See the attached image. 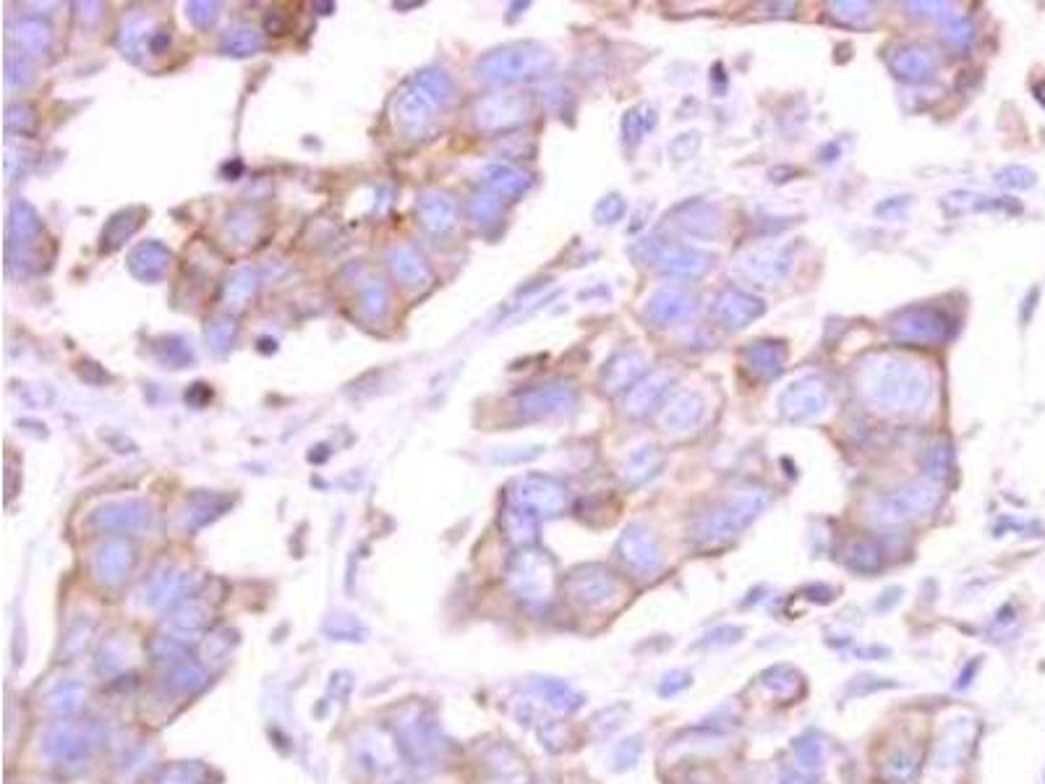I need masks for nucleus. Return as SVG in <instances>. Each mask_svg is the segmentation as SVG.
<instances>
[{
  "label": "nucleus",
  "mask_w": 1045,
  "mask_h": 784,
  "mask_svg": "<svg viewBox=\"0 0 1045 784\" xmlns=\"http://www.w3.org/2000/svg\"><path fill=\"white\" fill-rule=\"evenodd\" d=\"M264 45V37L251 27H233L223 34L220 48L228 55H251L259 53Z\"/></svg>",
  "instance_id": "nucleus-37"
},
{
  "label": "nucleus",
  "mask_w": 1045,
  "mask_h": 784,
  "mask_svg": "<svg viewBox=\"0 0 1045 784\" xmlns=\"http://www.w3.org/2000/svg\"><path fill=\"white\" fill-rule=\"evenodd\" d=\"M763 507H766V494L761 489H745L740 494H732L727 502L711 507L695 521L693 539L701 547H722V544L735 539L748 523L756 521Z\"/></svg>",
  "instance_id": "nucleus-3"
},
{
  "label": "nucleus",
  "mask_w": 1045,
  "mask_h": 784,
  "mask_svg": "<svg viewBox=\"0 0 1045 784\" xmlns=\"http://www.w3.org/2000/svg\"><path fill=\"white\" fill-rule=\"evenodd\" d=\"M829 403V385L816 374H808V377L795 379L792 385L784 387L779 400H776V408L787 421H810L826 413Z\"/></svg>",
  "instance_id": "nucleus-8"
},
{
  "label": "nucleus",
  "mask_w": 1045,
  "mask_h": 784,
  "mask_svg": "<svg viewBox=\"0 0 1045 784\" xmlns=\"http://www.w3.org/2000/svg\"><path fill=\"white\" fill-rule=\"evenodd\" d=\"M142 215V210H126L121 215H115L108 223V228H105V233H102V249L115 251L126 238L134 236L136 228L142 225Z\"/></svg>",
  "instance_id": "nucleus-34"
},
{
  "label": "nucleus",
  "mask_w": 1045,
  "mask_h": 784,
  "mask_svg": "<svg viewBox=\"0 0 1045 784\" xmlns=\"http://www.w3.org/2000/svg\"><path fill=\"white\" fill-rule=\"evenodd\" d=\"M416 212L421 228H424L426 233H432V236L447 233V230L455 225V220H458V207H455V202H452L447 194H439V191H426V194L418 196Z\"/></svg>",
  "instance_id": "nucleus-19"
},
{
  "label": "nucleus",
  "mask_w": 1045,
  "mask_h": 784,
  "mask_svg": "<svg viewBox=\"0 0 1045 784\" xmlns=\"http://www.w3.org/2000/svg\"><path fill=\"white\" fill-rule=\"evenodd\" d=\"M32 123H34V115H32V110L27 108V105H16V108H8V115H6L8 131H19V134H24V131L32 129Z\"/></svg>",
  "instance_id": "nucleus-49"
},
{
  "label": "nucleus",
  "mask_w": 1045,
  "mask_h": 784,
  "mask_svg": "<svg viewBox=\"0 0 1045 784\" xmlns=\"http://www.w3.org/2000/svg\"><path fill=\"white\" fill-rule=\"evenodd\" d=\"M675 223L690 238H714L722 233V212L708 202H685L675 210Z\"/></svg>",
  "instance_id": "nucleus-20"
},
{
  "label": "nucleus",
  "mask_w": 1045,
  "mask_h": 784,
  "mask_svg": "<svg viewBox=\"0 0 1045 784\" xmlns=\"http://www.w3.org/2000/svg\"><path fill=\"white\" fill-rule=\"evenodd\" d=\"M510 497L515 507L531 515H560L567 505L565 484L541 474H528L515 481Z\"/></svg>",
  "instance_id": "nucleus-10"
},
{
  "label": "nucleus",
  "mask_w": 1045,
  "mask_h": 784,
  "mask_svg": "<svg viewBox=\"0 0 1045 784\" xmlns=\"http://www.w3.org/2000/svg\"><path fill=\"white\" fill-rule=\"evenodd\" d=\"M204 338H207V345H209V351L217 353V356H223V353H228L233 345H236V338H238V327L236 322L230 317H212L207 322V330H204Z\"/></svg>",
  "instance_id": "nucleus-36"
},
{
  "label": "nucleus",
  "mask_w": 1045,
  "mask_h": 784,
  "mask_svg": "<svg viewBox=\"0 0 1045 784\" xmlns=\"http://www.w3.org/2000/svg\"><path fill=\"white\" fill-rule=\"evenodd\" d=\"M672 385H675V374L669 369H656V372L646 374L625 395V413L633 419H643L648 413H654V408L661 406V400Z\"/></svg>",
  "instance_id": "nucleus-15"
},
{
  "label": "nucleus",
  "mask_w": 1045,
  "mask_h": 784,
  "mask_svg": "<svg viewBox=\"0 0 1045 784\" xmlns=\"http://www.w3.org/2000/svg\"><path fill=\"white\" fill-rule=\"evenodd\" d=\"M552 66L554 55L547 48L523 42V45H507L484 55L476 71H479V79L489 84H515L544 76Z\"/></svg>",
  "instance_id": "nucleus-4"
},
{
  "label": "nucleus",
  "mask_w": 1045,
  "mask_h": 784,
  "mask_svg": "<svg viewBox=\"0 0 1045 784\" xmlns=\"http://www.w3.org/2000/svg\"><path fill=\"white\" fill-rule=\"evenodd\" d=\"M829 11L831 16H834L836 21H842V24H868L870 19H873V6L870 3H850V0H844V3H829Z\"/></svg>",
  "instance_id": "nucleus-41"
},
{
  "label": "nucleus",
  "mask_w": 1045,
  "mask_h": 784,
  "mask_svg": "<svg viewBox=\"0 0 1045 784\" xmlns=\"http://www.w3.org/2000/svg\"><path fill=\"white\" fill-rule=\"evenodd\" d=\"M967 727H970V722H965V719L946 727L944 735H941V740H938L936 745V753H933V766H936V769H951V766H957L959 761L965 758V753L970 751Z\"/></svg>",
  "instance_id": "nucleus-28"
},
{
  "label": "nucleus",
  "mask_w": 1045,
  "mask_h": 784,
  "mask_svg": "<svg viewBox=\"0 0 1045 784\" xmlns=\"http://www.w3.org/2000/svg\"><path fill=\"white\" fill-rule=\"evenodd\" d=\"M688 685H690L688 672H669V675H664V680L659 683V693L661 696H675V693L685 690Z\"/></svg>",
  "instance_id": "nucleus-51"
},
{
  "label": "nucleus",
  "mask_w": 1045,
  "mask_h": 784,
  "mask_svg": "<svg viewBox=\"0 0 1045 784\" xmlns=\"http://www.w3.org/2000/svg\"><path fill=\"white\" fill-rule=\"evenodd\" d=\"M531 115V100L520 92H497V95H486L484 100L476 102L473 108V121L481 131H502L513 129L523 123Z\"/></svg>",
  "instance_id": "nucleus-11"
},
{
  "label": "nucleus",
  "mask_w": 1045,
  "mask_h": 784,
  "mask_svg": "<svg viewBox=\"0 0 1045 784\" xmlns=\"http://www.w3.org/2000/svg\"><path fill=\"white\" fill-rule=\"evenodd\" d=\"M617 552H620L622 562L627 568L638 575H654L661 570V547L659 539L654 536V531L643 523H633V526L625 528V534L620 536V544H617Z\"/></svg>",
  "instance_id": "nucleus-13"
},
{
  "label": "nucleus",
  "mask_w": 1045,
  "mask_h": 784,
  "mask_svg": "<svg viewBox=\"0 0 1045 784\" xmlns=\"http://www.w3.org/2000/svg\"><path fill=\"white\" fill-rule=\"evenodd\" d=\"M450 95L452 84L445 71L426 68V71L413 76L411 82L400 89L398 100H395V121L403 129V134L411 139H421L429 134L439 113L450 102Z\"/></svg>",
  "instance_id": "nucleus-2"
},
{
  "label": "nucleus",
  "mask_w": 1045,
  "mask_h": 784,
  "mask_svg": "<svg viewBox=\"0 0 1045 784\" xmlns=\"http://www.w3.org/2000/svg\"><path fill=\"white\" fill-rule=\"evenodd\" d=\"M944 37L951 42V45H965V42L970 40V24H967L965 19H957V21L951 19V24L946 27Z\"/></svg>",
  "instance_id": "nucleus-52"
},
{
  "label": "nucleus",
  "mask_w": 1045,
  "mask_h": 784,
  "mask_svg": "<svg viewBox=\"0 0 1045 784\" xmlns=\"http://www.w3.org/2000/svg\"><path fill=\"white\" fill-rule=\"evenodd\" d=\"M627 210V204L622 202L620 196L614 194V196H604L599 204H596V210H594V217H596V223L601 225H607V223H617L622 215H625Z\"/></svg>",
  "instance_id": "nucleus-48"
},
{
  "label": "nucleus",
  "mask_w": 1045,
  "mask_h": 784,
  "mask_svg": "<svg viewBox=\"0 0 1045 784\" xmlns=\"http://www.w3.org/2000/svg\"><path fill=\"white\" fill-rule=\"evenodd\" d=\"M907 8H912V14L920 16H946L951 11V6H946V3H907Z\"/></svg>",
  "instance_id": "nucleus-53"
},
{
  "label": "nucleus",
  "mask_w": 1045,
  "mask_h": 784,
  "mask_svg": "<svg viewBox=\"0 0 1045 784\" xmlns=\"http://www.w3.org/2000/svg\"><path fill=\"white\" fill-rule=\"evenodd\" d=\"M884 777L891 779L894 784H910L920 771V761H917L915 753L910 751H897L891 753L884 761Z\"/></svg>",
  "instance_id": "nucleus-39"
},
{
  "label": "nucleus",
  "mask_w": 1045,
  "mask_h": 784,
  "mask_svg": "<svg viewBox=\"0 0 1045 784\" xmlns=\"http://www.w3.org/2000/svg\"><path fill=\"white\" fill-rule=\"evenodd\" d=\"M661 466H664V455L659 453V447L643 445L627 455L625 466H622V479H625L630 487H638V484H643V481L659 474Z\"/></svg>",
  "instance_id": "nucleus-30"
},
{
  "label": "nucleus",
  "mask_w": 1045,
  "mask_h": 784,
  "mask_svg": "<svg viewBox=\"0 0 1045 784\" xmlns=\"http://www.w3.org/2000/svg\"><path fill=\"white\" fill-rule=\"evenodd\" d=\"M186 14L194 21V27L209 29L215 27L217 16H220V6L217 3H207V0H194L186 6Z\"/></svg>",
  "instance_id": "nucleus-47"
},
{
  "label": "nucleus",
  "mask_w": 1045,
  "mask_h": 784,
  "mask_svg": "<svg viewBox=\"0 0 1045 784\" xmlns=\"http://www.w3.org/2000/svg\"><path fill=\"white\" fill-rule=\"evenodd\" d=\"M763 314V301L740 288H724L714 298V317L729 330H742Z\"/></svg>",
  "instance_id": "nucleus-16"
},
{
  "label": "nucleus",
  "mask_w": 1045,
  "mask_h": 784,
  "mask_svg": "<svg viewBox=\"0 0 1045 784\" xmlns=\"http://www.w3.org/2000/svg\"><path fill=\"white\" fill-rule=\"evenodd\" d=\"M795 756H797V771H805V774H816V769L821 766V745L810 737H803L795 743Z\"/></svg>",
  "instance_id": "nucleus-44"
},
{
  "label": "nucleus",
  "mask_w": 1045,
  "mask_h": 784,
  "mask_svg": "<svg viewBox=\"0 0 1045 784\" xmlns=\"http://www.w3.org/2000/svg\"><path fill=\"white\" fill-rule=\"evenodd\" d=\"M857 392L884 416H917L931 403L933 377L902 353H870L857 366Z\"/></svg>",
  "instance_id": "nucleus-1"
},
{
  "label": "nucleus",
  "mask_w": 1045,
  "mask_h": 784,
  "mask_svg": "<svg viewBox=\"0 0 1045 784\" xmlns=\"http://www.w3.org/2000/svg\"><path fill=\"white\" fill-rule=\"evenodd\" d=\"M11 40H14L16 48L24 50L27 55H40L50 50L53 32H50V27L42 19L27 16V19H19L14 27H11Z\"/></svg>",
  "instance_id": "nucleus-29"
},
{
  "label": "nucleus",
  "mask_w": 1045,
  "mask_h": 784,
  "mask_svg": "<svg viewBox=\"0 0 1045 784\" xmlns=\"http://www.w3.org/2000/svg\"><path fill=\"white\" fill-rule=\"evenodd\" d=\"M257 288H259L257 270L243 267V270H238L236 275L228 280V285H225V306H228V309H243V306L249 304L251 298H254Z\"/></svg>",
  "instance_id": "nucleus-33"
},
{
  "label": "nucleus",
  "mask_w": 1045,
  "mask_h": 784,
  "mask_svg": "<svg viewBox=\"0 0 1045 784\" xmlns=\"http://www.w3.org/2000/svg\"><path fill=\"white\" fill-rule=\"evenodd\" d=\"M507 526H510V534L518 541H528L536 536V518H533L531 513H526V510H520V507L510 510Z\"/></svg>",
  "instance_id": "nucleus-46"
},
{
  "label": "nucleus",
  "mask_w": 1045,
  "mask_h": 784,
  "mask_svg": "<svg viewBox=\"0 0 1045 784\" xmlns=\"http://www.w3.org/2000/svg\"><path fill=\"white\" fill-rule=\"evenodd\" d=\"M40 233L42 225L37 212L27 202H16L11 207V217H8V251L34 246Z\"/></svg>",
  "instance_id": "nucleus-25"
},
{
  "label": "nucleus",
  "mask_w": 1045,
  "mask_h": 784,
  "mask_svg": "<svg viewBox=\"0 0 1045 784\" xmlns=\"http://www.w3.org/2000/svg\"><path fill=\"white\" fill-rule=\"evenodd\" d=\"M29 82V66L21 58L8 55L6 61V84L8 87H24Z\"/></svg>",
  "instance_id": "nucleus-50"
},
{
  "label": "nucleus",
  "mask_w": 1045,
  "mask_h": 784,
  "mask_svg": "<svg viewBox=\"0 0 1045 784\" xmlns=\"http://www.w3.org/2000/svg\"><path fill=\"white\" fill-rule=\"evenodd\" d=\"M168 45H170V34L165 32V29H157L155 37H152V42H149V53H155V55L165 53Z\"/></svg>",
  "instance_id": "nucleus-54"
},
{
  "label": "nucleus",
  "mask_w": 1045,
  "mask_h": 784,
  "mask_svg": "<svg viewBox=\"0 0 1045 784\" xmlns=\"http://www.w3.org/2000/svg\"><path fill=\"white\" fill-rule=\"evenodd\" d=\"M925 468L933 479H944L951 468V450L946 442H936V445L928 450V458H925Z\"/></svg>",
  "instance_id": "nucleus-45"
},
{
  "label": "nucleus",
  "mask_w": 1045,
  "mask_h": 784,
  "mask_svg": "<svg viewBox=\"0 0 1045 784\" xmlns=\"http://www.w3.org/2000/svg\"><path fill=\"white\" fill-rule=\"evenodd\" d=\"M703 413H706V408H703V400L698 398L695 392L682 390V392H677V395H672V398L661 406L659 426L669 434L693 432L695 426L701 424Z\"/></svg>",
  "instance_id": "nucleus-18"
},
{
  "label": "nucleus",
  "mask_w": 1045,
  "mask_h": 784,
  "mask_svg": "<svg viewBox=\"0 0 1045 784\" xmlns=\"http://www.w3.org/2000/svg\"><path fill=\"white\" fill-rule=\"evenodd\" d=\"M643 377H646L643 356L633 348H625V351L614 353L612 361L607 364V369L601 374V387L607 392H620L625 387H633Z\"/></svg>",
  "instance_id": "nucleus-22"
},
{
  "label": "nucleus",
  "mask_w": 1045,
  "mask_h": 784,
  "mask_svg": "<svg viewBox=\"0 0 1045 784\" xmlns=\"http://www.w3.org/2000/svg\"><path fill=\"white\" fill-rule=\"evenodd\" d=\"M792 264V246L766 244L740 254L735 270L761 285H776L792 272Z\"/></svg>",
  "instance_id": "nucleus-12"
},
{
  "label": "nucleus",
  "mask_w": 1045,
  "mask_h": 784,
  "mask_svg": "<svg viewBox=\"0 0 1045 784\" xmlns=\"http://www.w3.org/2000/svg\"><path fill=\"white\" fill-rule=\"evenodd\" d=\"M361 306H364L366 317L377 319L385 314L387 309V288L382 280H369V283L361 288Z\"/></svg>",
  "instance_id": "nucleus-42"
},
{
  "label": "nucleus",
  "mask_w": 1045,
  "mask_h": 784,
  "mask_svg": "<svg viewBox=\"0 0 1045 784\" xmlns=\"http://www.w3.org/2000/svg\"><path fill=\"white\" fill-rule=\"evenodd\" d=\"M97 518L108 528H142L149 521V510L142 502H118L102 507Z\"/></svg>",
  "instance_id": "nucleus-32"
},
{
  "label": "nucleus",
  "mask_w": 1045,
  "mask_h": 784,
  "mask_svg": "<svg viewBox=\"0 0 1045 784\" xmlns=\"http://www.w3.org/2000/svg\"><path fill=\"white\" fill-rule=\"evenodd\" d=\"M578 403V392L573 382L565 379H554L547 385H536L531 390L520 392L515 400V411L523 419H549V416H565Z\"/></svg>",
  "instance_id": "nucleus-9"
},
{
  "label": "nucleus",
  "mask_w": 1045,
  "mask_h": 784,
  "mask_svg": "<svg viewBox=\"0 0 1045 784\" xmlns=\"http://www.w3.org/2000/svg\"><path fill=\"white\" fill-rule=\"evenodd\" d=\"M844 562L857 573H876L881 568V549L873 541H852L844 552Z\"/></svg>",
  "instance_id": "nucleus-38"
},
{
  "label": "nucleus",
  "mask_w": 1045,
  "mask_h": 784,
  "mask_svg": "<svg viewBox=\"0 0 1045 784\" xmlns=\"http://www.w3.org/2000/svg\"><path fill=\"white\" fill-rule=\"evenodd\" d=\"M390 267L392 272H395V278L403 280L405 285H421V283H429V267H426V262L421 257H418L416 251L408 249V246H403V249H395L390 254Z\"/></svg>",
  "instance_id": "nucleus-31"
},
{
  "label": "nucleus",
  "mask_w": 1045,
  "mask_h": 784,
  "mask_svg": "<svg viewBox=\"0 0 1045 784\" xmlns=\"http://www.w3.org/2000/svg\"><path fill=\"white\" fill-rule=\"evenodd\" d=\"M742 364L753 377L774 379L787 364V348L776 340H753L742 351Z\"/></svg>",
  "instance_id": "nucleus-21"
},
{
  "label": "nucleus",
  "mask_w": 1045,
  "mask_h": 784,
  "mask_svg": "<svg viewBox=\"0 0 1045 784\" xmlns=\"http://www.w3.org/2000/svg\"><path fill=\"white\" fill-rule=\"evenodd\" d=\"M157 351H160V359L168 366H173V369H181V366H186L194 359V351L181 338L162 340V345H157Z\"/></svg>",
  "instance_id": "nucleus-43"
},
{
  "label": "nucleus",
  "mask_w": 1045,
  "mask_h": 784,
  "mask_svg": "<svg viewBox=\"0 0 1045 784\" xmlns=\"http://www.w3.org/2000/svg\"><path fill=\"white\" fill-rule=\"evenodd\" d=\"M267 29H277V34H285L288 32V24L277 19V14H272V16H267Z\"/></svg>",
  "instance_id": "nucleus-55"
},
{
  "label": "nucleus",
  "mask_w": 1045,
  "mask_h": 784,
  "mask_svg": "<svg viewBox=\"0 0 1045 784\" xmlns=\"http://www.w3.org/2000/svg\"><path fill=\"white\" fill-rule=\"evenodd\" d=\"M155 19L144 11H136L123 19L121 32H118V45H121L123 55H129L131 61H139V53L144 50V45L149 48V42L155 37Z\"/></svg>",
  "instance_id": "nucleus-26"
},
{
  "label": "nucleus",
  "mask_w": 1045,
  "mask_h": 784,
  "mask_svg": "<svg viewBox=\"0 0 1045 784\" xmlns=\"http://www.w3.org/2000/svg\"><path fill=\"white\" fill-rule=\"evenodd\" d=\"M170 267V251L160 241H147V244L136 246L129 257V270L134 278L144 283H155L160 280Z\"/></svg>",
  "instance_id": "nucleus-24"
},
{
  "label": "nucleus",
  "mask_w": 1045,
  "mask_h": 784,
  "mask_svg": "<svg viewBox=\"0 0 1045 784\" xmlns=\"http://www.w3.org/2000/svg\"><path fill=\"white\" fill-rule=\"evenodd\" d=\"M481 176H484L486 189L494 191V194L502 196V199H515V196H520L531 186V176H528V173H523L520 168L507 163L486 165Z\"/></svg>",
  "instance_id": "nucleus-27"
},
{
  "label": "nucleus",
  "mask_w": 1045,
  "mask_h": 784,
  "mask_svg": "<svg viewBox=\"0 0 1045 784\" xmlns=\"http://www.w3.org/2000/svg\"><path fill=\"white\" fill-rule=\"evenodd\" d=\"M695 306H698L695 298L685 288L669 285V288H659V291L648 296L643 317H646L648 325L672 327L693 317Z\"/></svg>",
  "instance_id": "nucleus-14"
},
{
  "label": "nucleus",
  "mask_w": 1045,
  "mask_h": 784,
  "mask_svg": "<svg viewBox=\"0 0 1045 784\" xmlns=\"http://www.w3.org/2000/svg\"><path fill=\"white\" fill-rule=\"evenodd\" d=\"M763 685L779 693L782 698H789L795 696L797 688H800V675L792 667L782 664V667H771L769 672H763Z\"/></svg>",
  "instance_id": "nucleus-40"
},
{
  "label": "nucleus",
  "mask_w": 1045,
  "mask_h": 784,
  "mask_svg": "<svg viewBox=\"0 0 1045 784\" xmlns=\"http://www.w3.org/2000/svg\"><path fill=\"white\" fill-rule=\"evenodd\" d=\"M633 254L651 270L675 275V278H701L711 270V254L695 249V246L667 241V238H643L641 244L633 249Z\"/></svg>",
  "instance_id": "nucleus-5"
},
{
  "label": "nucleus",
  "mask_w": 1045,
  "mask_h": 784,
  "mask_svg": "<svg viewBox=\"0 0 1045 784\" xmlns=\"http://www.w3.org/2000/svg\"><path fill=\"white\" fill-rule=\"evenodd\" d=\"M468 215H471L473 225L476 228H489L499 220L502 215V196H497L494 191H476L468 202Z\"/></svg>",
  "instance_id": "nucleus-35"
},
{
  "label": "nucleus",
  "mask_w": 1045,
  "mask_h": 784,
  "mask_svg": "<svg viewBox=\"0 0 1045 784\" xmlns=\"http://www.w3.org/2000/svg\"><path fill=\"white\" fill-rule=\"evenodd\" d=\"M889 332L904 345H936L951 338V317L938 306H910L891 317Z\"/></svg>",
  "instance_id": "nucleus-7"
},
{
  "label": "nucleus",
  "mask_w": 1045,
  "mask_h": 784,
  "mask_svg": "<svg viewBox=\"0 0 1045 784\" xmlns=\"http://www.w3.org/2000/svg\"><path fill=\"white\" fill-rule=\"evenodd\" d=\"M938 500H941V492H938L936 484L917 481V484H910V487L886 494L878 502H873L870 505V518L878 526H902V523L917 521V518L933 513Z\"/></svg>",
  "instance_id": "nucleus-6"
},
{
  "label": "nucleus",
  "mask_w": 1045,
  "mask_h": 784,
  "mask_svg": "<svg viewBox=\"0 0 1045 784\" xmlns=\"http://www.w3.org/2000/svg\"><path fill=\"white\" fill-rule=\"evenodd\" d=\"M886 63H889L891 74H897L904 82H925L938 71V55L931 48L915 45V42L891 50Z\"/></svg>",
  "instance_id": "nucleus-17"
},
{
  "label": "nucleus",
  "mask_w": 1045,
  "mask_h": 784,
  "mask_svg": "<svg viewBox=\"0 0 1045 784\" xmlns=\"http://www.w3.org/2000/svg\"><path fill=\"white\" fill-rule=\"evenodd\" d=\"M620 586L604 568H583L573 575V594L586 604H607L617 596Z\"/></svg>",
  "instance_id": "nucleus-23"
}]
</instances>
